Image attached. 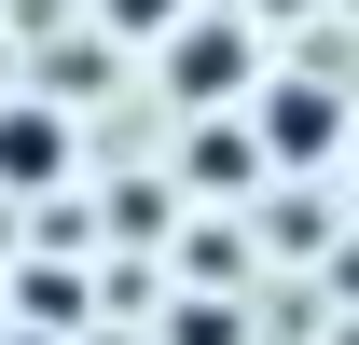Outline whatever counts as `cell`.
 <instances>
[{"instance_id": "obj_1", "label": "cell", "mask_w": 359, "mask_h": 345, "mask_svg": "<svg viewBox=\"0 0 359 345\" xmlns=\"http://www.w3.org/2000/svg\"><path fill=\"white\" fill-rule=\"evenodd\" d=\"M69 166V125H55V111H14V125H0V180H55Z\"/></svg>"}, {"instance_id": "obj_2", "label": "cell", "mask_w": 359, "mask_h": 345, "mask_svg": "<svg viewBox=\"0 0 359 345\" xmlns=\"http://www.w3.org/2000/svg\"><path fill=\"white\" fill-rule=\"evenodd\" d=\"M263 138H276V152H290V166H304V152H332V97H318V83H290V97H263Z\"/></svg>"}, {"instance_id": "obj_3", "label": "cell", "mask_w": 359, "mask_h": 345, "mask_svg": "<svg viewBox=\"0 0 359 345\" xmlns=\"http://www.w3.org/2000/svg\"><path fill=\"white\" fill-rule=\"evenodd\" d=\"M235 83V28H194V42H180V97H222Z\"/></svg>"}, {"instance_id": "obj_4", "label": "cell", "mask_w": 359, "mask_h": 345, "mask_svg": "<svg viewBox=\"0 0 359 345\" xmlns=\"http://www.w3.org/2000/svg\"><path fill=\"white\" fill-rule=\"evenodd\" d=\"M276 14H290V0H276Z\"/></svg>"}]
</instances>
